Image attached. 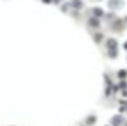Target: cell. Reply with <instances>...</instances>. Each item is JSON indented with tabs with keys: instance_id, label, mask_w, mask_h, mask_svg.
I'll return each instance as SVG.
<instances>
[{
	"instance_id": "cell-1",
	"label": "cell",
	"mask_w": 127,
	"mask_h": 126,
	"mask_svg": "<svg viewBox=\"0 0 127 126\" xmlns=\"http://www.w3.org/2000/svg\"><path fill=\"white\" fill-rule=\"evenodd\" d=\"M122 123H124V119H122V116H115V118L112 119V125H113V126H120Z\"/></svg>"
},
{
	"instance_id": "cell-2",
	"label": "cell",
	"mask_w": 127,
	"mask_h": 126,
	"mask_svg": "<svg viewBox=\"0 0 127 126\" xmlns=\"http://www.w3.org/2000/svg\"><path fill=\"white\" fill-rule=\"evenodd\" d=\"M122 3H124L122 0H112V2H110V7L117 9V7H122Z\"/></svg>"
},
{
	"instance_id": "cell-3",
	"label": "cell",
	"mask_w": 127,
	"mask_h": 126,
	"mask_svg": "<svg viewBox=\"0 0 127 126\" xmlns=\"http://www.w3.org/2000/svg\"><path fill=\"white\" fill-rule=\"evenodd\" d=\"M119 76H120V78H126V76H127V71H126V69L119 71Z\"/></svg>"
}]
</instances>
